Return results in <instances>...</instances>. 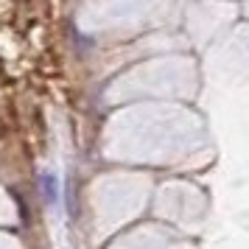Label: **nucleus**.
<instances>
[{
  "instance_id": "1",
  "label": "nucleus",
  "mask_w": 249,
  "mask_h": 249,
  "mask_svg": "<svg viewBox=\"0 0 249 249\" xmlns=\"http://www.w3.org/2000/svg\"><path fill=\"white\" fill-rule=\"evenodd\" d=\"M42 188H48V199H51V202H56V182H53V177H45Z\"/></svg>"
}]
</instances>
